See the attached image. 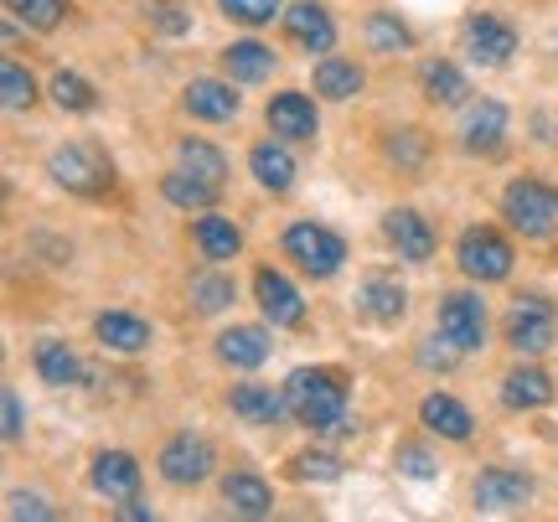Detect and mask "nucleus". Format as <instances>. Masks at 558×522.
I'll return each mask as SVG.
<instances>
[{
    "label": "nucleus",
    "instance_id": "obj_1",
    "mask_svg": "<svg viewBox=\"0 0 558 522\" xmlns=\"http://www.w3.org/2000/svg\"><path fill=\"white\" fill-rule=\"evenodd\" d=\"M284 399H290V414H295L305 429H341L347 424V383L331 367H295L290 383H284Z\"/></svg>",
    "mask_w": 558,
    "mask_h": 522
},
{
    "label": "nucleus",
    "instance_id": "obj_2",
    "mask_svg": "<svg viewBox=\"0 0 558 522\" xmlns=\"http://www.w3.org/2000/svg\"><path fill=\"white\" fill-rule=\"evenodd\" d=\"M501 213L522 239H548L558 222V192L548 181H512L507 197H501Z\"/></svg>",
    "mask_w": 558,
    "mask_h": 522
},
{
    "label": "nucleus",
    "instance_id": "obj_3",
    "mask_svg": "<svg viewBox=\"0 0 558 522\" xmlns=\"http://www.w3.org/2000/svg\"><path fill=\"white\" fill-rule=\"evenodd\" d=\"M52 177L73 197H99V192H109V181H114V166H109V156H104L99 145L78 141V145H62L58 156H52Z\"/></svg>",
    "mask_w": 558,
    "mask_h": 522
},
{
    "label": "nucleus",
    "instance_id": "obj_4",
    "mask_svg": "<svg viewBox=\"0 0 558 522\" xmlns=\"http://www.w3.org/2000/svg\"><path fill=\"white\" fill-rule=\"evenodd\" d=\"M284 254L305 269V275H316V280H331L341 264H347V243L331 233V228H316V222H295L290 233H284Z\"/></svg>",
    "mask_w": 558,
    "mask_h": 522
},
{
    "label": "nucleus",
    "instance_id": "obj_5",
    "mask_svg": "<svg viewBox=\"0 0 558 522\" xmlns=\"http://www.w3.org/2000/svg\"><path fill=\"white\" fill-rule=\"evenodd\" d=\"M456 259L471 280H486V284L507 280V275H512V243L501 239V233H492V228H465Z\"/></svg>",
    "mask_w": 558,
    "mask_h": 522
},
{
    "label": "nucleus",
    "instance_id": "obj_6",
    "mask_svg": "<svg viewBox=\"0 0 558 522\" xmlns=\"http://www.w3.org/2000/svg\"><path fill=\"white\" fill-rule=\"evenodd\" d=\"M507 342L527 352V357L548 352L554 347V305L538 301V295H518L512 316H507Z\"/></svg>",
    "mask_w": 558,
    "mask_h": 522
},
{
    "label": "nucleus",
    "instance_id": "obj_7",
    "mask_svg": "<svg viewBox=\"0 0 558 522\" xmlns=\"http://www.w3.org/2000/svg\"><path fill=\"white\" fill-rule=\"evenodd\" d=\"M439 337L456 342L460 352H476V347L486 342V305H481L476 295H465V290L445 295V301H439Z\"/></svg>",
    "mask_w": 558,
    "mask_h": 522
},
{
    "label": "nucleus",
    "instance_id": "obj_8",
    "mask_svg": "<svg viewBox=\"0 0 558 522\" xmlns=\"http://www.w3.org/2000/svg\"><path fill=\"white\" fill-rule=\"evenodd\" d=\"M213 445L202 440V435H177V440L160 450V476L171 486H197L213 476Z\"/></svg>",
    "mask_w": 558,
    "mask_h": 522
},
{
    "label": "nucleus",
    "instance_id": "obj_9",
    "mask_svg": "<svg viewBox=\"0 0 558 522\" xmlns=\"http://www.w3.org/2000/svg\"><path fill=\"white\" fill-rule=\"evenodd\" d=\"M465 52L476 62H486V68H501V62L518 52V32L497 16H471L465 21Z\"/></svg>",
    "mask_w": 558,
    "mask_h": 522
},
{
    "label": "nucleus",
    "instance_id": "obj_10",
    "mask_svg": "<svg viewBox=\"0 0 558 522\" xmlns=\"http://www.w3.org/2000/svg\"><path fill=\"white\" fill-rule=\"evenodd\" d=\"M383 233H388V243L399 248V259H409V264H424L435 254V228L418 218L414 207H393V213L383 218Z\"/></svg>",
    "mask_w": 558,
    "mask_h": 522
},
{
    "label": "nucleus",
    "instance_id": "obj_11",
    "mask_svg": "<svg viewBox=\"0 0 558 522\" xmlns=\"http://www.w3.org/2000/svg\"><path fill=\"white\" fill-rule=\"evenodd\" d=\"M254 295H259V311L275 326H300L305 321V301H300V290L284 280L279 269H259V275H254Z\"/></svg>",
    "mask_w": 558,
    "mask_h": 522
},
{
    "label": "nucleus",
    "instance_id": "obj_12",
    "mask_svg": "<svg viewBox=\"0 0 558 522\" xmlns=\"http://www.w3.org/2000/svg\"><path fill=\"white\" fill-rule=\"evenodd\" d=\"M284 32H290V41L305 47V52H331V41H337V21L326 16V5L300 0V5L284 11Z\"/></svg>",
    "mask_w": 558,
    "mask_h": 522
},
{
    "label": "nucleus",
    "instance_id": "obj_13",
    "mask_svg": "<svg viewBox=\"0 0 558 522\" xmlns=\"http://www.w3.org/2000/svg\"><path fill=\"white\" fill-rule=\"evenodd\" d=\"M533 497V482L522 471H486L476 482V507L481 512H518Z\"/></svg>",
    "mask_w": 558,
    "mask_h": 522
},
{
    "label": "nucleus",
    "instance_id": "obj_14",
    "mask_svg": "<svg viewBox=\"0 0 558 522\" xmlns=\"http://www.w3.org/2000/svg\"><path fill=\"white\" fill-rule=\"evenodd\" d=\"M269 130L279 141H316V104L305 94H275L269 99Z\"/></svg>",
    "mask_w": 558,
    "mask_h": 522
},
{
    "label": "nucleus",
    "instance_id": "obj_15",
    "mask_svg": "<svg viewBox=\"0 0 558 522\" xmlns=\"http://www.w3.org/2000/svg\"><path fill=\"white\" fill-rule=\"evenodd\" d=\"M94 486H99L109 502H130V497L140 491L135 456H124V450H104L99 461H94Z\"/></svg>",
    "mask_w": 558,
    "mask_h": 522
},
{
    "label": "nucleus",
    "instance_id": "obj_16",
    "mask_svg": "<svg viewBox=\"0 0 558 522\" xmlns=\"http://www.w3.org/2000/svg\"><path fill=\"white\" fill-rule=\"evenodd\" d=\"M501 135H507V109H501L497 99L476 104V109L465 114V150H471V156L501 150Z\"/></svg>",
    "mask_w": 558,
    "mask_h": 522
},
{
    "label": "nucleus",
    "instance_id": "obj_17",
    "mask_svg": "<svg viewBox=\"0 0 558 522\" xmlns=\"http://www.w3.org/2000/svg\"><path fill=\"white\" fill-rule=\"evenodd\" d=\"M186 109H192L197 120H213V124L233 120V114H239V94L218 78H197L192 88H186Z\"/></svg>",
    "mask_w": 558,
    "mask_h": 522
},
{
    "label": "nucleus",
    "instance_id": "obj_18",
    "mask_svg": "<svg viewBox=\"0 0 558 522\" xmlns=\"http://www.w3.org/2000/svg\"><path fill=\"white\" fill-rule=\"evenodd\" d=\"M94 331H99V342L109 347V352H145V347H150V326L140 321V316H124V311L99 316Z\"/></svg>",
    "mask_w": 558,
    "mask_h": 522
},
{
    "label": "nucleus",
    "instance_id": "obj_19",
    "mask_svg": "<svg viewBox=\"0 0 558 522\" xmlns=\"http://www.w3.org/2000/svg\"><path fill=\"white\" fill-rule=\"evenodd\" d=\"M357 305L373 316V321H399L403 311H409V295H403L399 280H383V275H373V280H362Z\"/></svg>",
    "mask_w": 558,
    "mask_h": 522
},
{
    "label": "nucleus",
    "instance_id": "obj_20",
    "mask_svg": "<svg viewBox=\"0 0 558 522\" xmlns=\"http://www.w3.org/2000/svg\"><path fill=\"white\" fill-rule=\"evenodd\" d=\"M222 68H228L233 83H259L275 73V52H269L264 41H233V47L222 52Z\"/></svg>",
    "mask_w": 558,
    "mask_h": 522
},
{
    "label": "nucleus",
    "instance_id": "obj_21",
    "mask_svg": "<svg viewBox=\"0 0 558 522\" xmlns=\"http://www.w3.org/2000/svg\"><path fill=\"white\" fill-rule=\"evenodd\" d=\"M418 420L429 424L435 435H445V440H471V414L450 393H429V399L418 403Z\"/></svg>",
    "mask_w": 558,
    "mask_h": 522
},
{
    "label": "nucleus",
    "instance_id": "obj_22",
    "mask_svg": "<svg viewBox=\"0 0 558 522\" xmlns=\"http://www.w3.org/2000/svg\"><path fill=\"white\" fill-rule=\"evenodd\" d=\"M218 357L228 367H259L269 357V337H264L259 326H233V331L218 337Z\"/></svg>",
    "mask_w": 558,
    "mask_h": 522
},
{
    "label": "nucleus",
    "instance_id": "obj_23",
    "mask_svg": "<svg viewBox=\"0 0 558 522\" xmlns=\"http://www.w3.org/2000/svg\"><path fill=\"white\" fill-rule=\"evenodd\" d=\"M222 497H228V507L243 512V518H269V507H275L269 486H264L259 476H248V471H233V476L222 482Z\"/></svg>",
    "mask_w": 558,
    "mask_h": 522
},
{
    "label": "nucleus",
    "instance_id": "obj_24",
    "mask_svg": "<svg viewBox=\"0 0 558 522\" xmlns=\"http://www.w3.org/2000/svg\"><path fill=\"white\" fill-rule=\"evenodd\" d=\"M248 166H254L259 186H269V192H290V181H295V161H290V150H284V145H275V141L254 145Z\"/></svg>",
    "mask_w": 558,
    "mask_h": 522
},
{
    "label": "nucleus",
    "instance_id": "obj_25",
    "mask_svg": "<svg viewBox=\"0 0 558 522\" xmlns=\"http://www.w3.org/2000/svg\"><path fill=\"white\" fill-rule=\"evenodd\" d=\"M548 399H554V383L538 367H522V373H512V378L501 383V403L507 409H543Z\"/></svg>",
    "mask_w": 558,
    "mask_h": 522
},
{
    "label": "nucleus",
    "instance_id": "obj_26",
    "mask_svg": "<svg viewBox=\"0 0 558 522\" xmlns=\"http://www.w3.org/2000/svg\"><path fill=\"white\" fill-rule=\"evenodd\" d=\"M316 94L320 99H352L362 94V68L357 62H341V58H320L316 62Z\"/></svg>",
    "mask_w": 558,
    "mask_h": 522
},
{
    "label": "nucleus",
    "instance_id": "obj_27",
    "mask_svg": "<svg viewBox=\"0 0 558 522\" xmlns=\"http://www.w3.org/2000/svg\"><path fill=\"white\" fill-rule=\"evenodd\" d=\"M233 414H243L248 424H275L279 414H290V399H279V393H269V388L243 383V388H233Z\"/></svg>",
    "mask_w": 558,
    "mask_h": 522
},
{
    "label": "nucleus",
    "instance_id": "obj_28",
    "mask_svg": "<svg viewBox=\"0 0 558 522\" xmlns=\"http://www.w3.org/2000/svg\"><path fill=\"white\" fill-rule=\"evenodd\" d=\"M32 362H37L41 383H52V388H68V383L83 378V367H78V357L68 352V342H37Z\"/></svg>",
    "mask_w": 558,
    "mask_h": 522
},
{
    "label": "nucleus",
    "instance_id": "obj_29",
    "mask_svg": "<svg viewBox=\"0 0 558 522\" xmlns=\"http://www.w3.org/2000/svg\"><path fill=\"white\" fill-rule=\"evenodd\" d=\"M197 248L207 259H233L243 248V233L228 218H197Z\"/></svg>",
    "mask_w": 558,
    "mask_h": 522
},
{
    "label": "nucleus",
    "instance_id": "obj_30",
    "mask_svg": "<svg viewBox=\"0 0 558 522\" xmlns=\"http://www.w3.org/2000/svg\"><path fill=\"white\" fill-rule=\"evenodd\" d=\"M160 192H166V202H177V207H213V197H218V186H213V181H202V177H192L186 166L160 181Z\"/></svg>",
    "mask_w": 558,
    "mask_h": 522
},
{
    "label": "nucleus",
    "instance_id": "obj_31",
    "mask_svg": "<svg viewBox=\"0 0 558 522\" xmlns=\"http://www.w3.org/2000/svg\"><path fill=\"white\" fill-rule=\"evenodd\" d=\"M177 156H181V166H186L192 177L213 181V186H222V177H228V161H222L218 145H207V141H181Z\"/></svg>",
    "mask_w": 558,
    "mask_h": 522
},
{
    "label": "nucleus",
    "instance_id": "obj_32",
    "mask_svg": "<svg viewBox=\"0 0 558 522\" xmlns=\"http://www.w3.org/2000/svg\"><path fill=\"white\" fill-rule=\"evenodd\" d=\"M409 26H403L399 16H388V11H373V16H367V47H373V52H403V47H409Z\"/></svg>",
    "mask_w": 558,
    "mask_h": 522
},
{
    "label": "nucleus",
    "instance_id": "obj_33",
    "mask_svg": "<svg viewBox=\"0 0 558 522\" xmlns=\"http://www.w3.org/2000/svg\"><path fill=\"white\" fill-rule=\"evenodd\" d=\"M424 94L435 104H460L471 88H465V78H460L450 62H429V68H424Z\"/></svg>",
    "mask_w": 558,
    "mask_h": 522
},
{
    "label": "nucleus",
    "instance_id": "obj_34",
    "mask_svg": "<svg viewBox=\"0 0 558 522\" xmlns=\"http://www.w3.org/2000/svg\"><path fill=\"white\" fill-rule=\"evenodd\" d=\"M52 99H58V109H68V114H88V109L99 104V94H94V83H83L78 73H58V78H52Z\"/></svg>",
    "mask_w": 558,
    "mask_h": 522
},
{
    "label": "nucleus",
    "instance_id": "obj_35",
    "mask_svg": "<svg viewBox=\"0 0 558 522\" xmlns=\"http://www.w3.org/2000/svg\"><path fill=\"white\" fill-rule=\"evenodd\" d=\"M5 5H11L16 21H26L32 32H52V26L62 21V11H68L62 0H5Z\"/></svg>",
    "mask_w": 558,
    "mask_h": 522
},
{
    "label": "nucleus",
    "instance_id": "obj_36",
    "mask_svg": "<svg viewBox=\"0 0 558 522\" xmlns=\"http://www.w3.org/2000/svg\"><path fill=\"white\" fill-rule=\"evenodd\" d=\"M192 301H197V311H222V305H233V280L228 275H197L192 280Z\"/></svg>",
    "mask_w": 558,
    "mask_h": 522
},
{
    "label": "nucleus",
    "instance_id": "obj_37",
    "mask_svg": "<svg viewBox=\"0 0 558 522\" xmlns=\"http://www.w3.org/2000/svg\"><path fill=\"white\" fill-rule=\"evenodd\" d=\"M0 99H5V109H32V99H37L32 73L16 68V62H5V68H0Z\"/></svg>",
    "mask_w": 558,
    "mask_h": 522
},
{
    "label": "nucleus",
    "instance_id": "obj_38",
    "mask_svg": "<svg viewBox=\"0 0 558 522\" xmlns=\"http://www.w3.org/2000/svg\"><path fill=\"white\" fill-rule=\"evenodd\" d=\"M295 476L300 482H337L341 461L337 456H326V450H305V456H295Z\"/></svg>",
    "mask_w": 558,
    "mask_h": 522
},
{
    "label": "nucleus",
    "instance_id": "obj_39",
    "mask_svg": "<svg viewBox=\"0 0 558 522\" xmlns=\"http://www.w3.org/2000/svg\"><path fill=\"white\" fill-rule=\"evenodd\" d=\"M222 11L233 21H243V26H264V21H275L279 0H222Z\"/></svg>",
    "mask_w": 558,
    "mask_h": 522
},
{
    "label": "nucleus",
    "instance_id": "obj_40",
    "mask_svg": "<svg viewBox=\"0 0 558 522\" xmlns=\"http://www.w3.org/2000/svg\"><path fill=\"white\" fill-rule=\"evenodd\" d=\"M150 21H156L160 32H171V37H181V32L192 26V16H186L181 0H150Z\"/></svg>",
    "mask_w": 558,
    "mask_h": 522
},
{
    "label": "nucleus",
    "instance_id": "obj_41",
    "mask_svg": "<svg viewBox=\"0 0 558 522\" xmlns=\"http://www.w3.org/2000/svg\"><path fill=\"white\" fill-rule=\"evenodd\" d=\"M388 156H393V161H403V166H418V161H424V141H418V130H393Z\"/></svg>",
    "mask_w": 558,
    "mask_h": 522
},
{
    "label": "nucleus",
    "instance_id": "obj_42",
    "mask_svg": "<svg viewBox=\"0 0 558 522\" xmlns=\"http://www.w3.org/2000/svg\"><path fill=\"white\" fill-rule=\"evenodd\" d=\"M11 518H37V522H47L52 518V507L41 502V497H32V491H11V507H5Z\"/></svg>",
    "mask_w": 558,
    "mask_h": 522
},
{
    "label": "nucleus",
    "instance_id": "obj_43",
    "mask_svg": "<svg viewBox=\"0 0 558 522\" xmlns=\"http://www.w3.org/2000/svg\"><path fill=\"white\" fill-rule=\"evenodd\" d=\"M456 352H460L456 342H450V347L424 342V347H418V362H424V367H439V373H450V367H456Z\"/></svg>",
    "mask_w": 558,
    "mask_h": 522
},
{
    "label": "nucleus",
    "instance_id": "obj_44",
    "mask_svg": "<svg viewBox=\"0 0 558 522\" xmlns=\"http://www.w3.org/2000/svg\"><path fill=\"white\" fill-rule=\"evenodd\" d=\"M399 461H403V471H409V476H435V461H429L424 450H414V445H409V450H399Z\"/></svg>",
    "mask_w": 558,
    "mask_h": 522
},
{
    "label": "nucleus",
    "instance_id": "obj_45",
    "mask_svg": "<svg viewBox=\"0 0 558 522\" xmlns=\"http://www.w3.org/2000/svg\"><path fill=\"white\" fill-rule=\"evenodd\" d=\"M21 429H26V414H21V399H16V393H5V440H21Z\"/></svg>",
    "mask_w": 558,
    "mask_h": 522
},
{
    "label": "nucleus",
    "instance_id": "obj_46",
    "mask_svg": "<svg viewBox=\"0 0 558 522\" xmlns=\"http://www.w3.org/2000/svg\"><path fill=\"white\" fill-rule=\"evenodd\" d=\"M120 518H130V522H145V518H150V507H145V502H135V497H130V502L120 507Z\"/></svg>",
    "mask_w": 558,
    "mask_h": 522
}]
</instances>
